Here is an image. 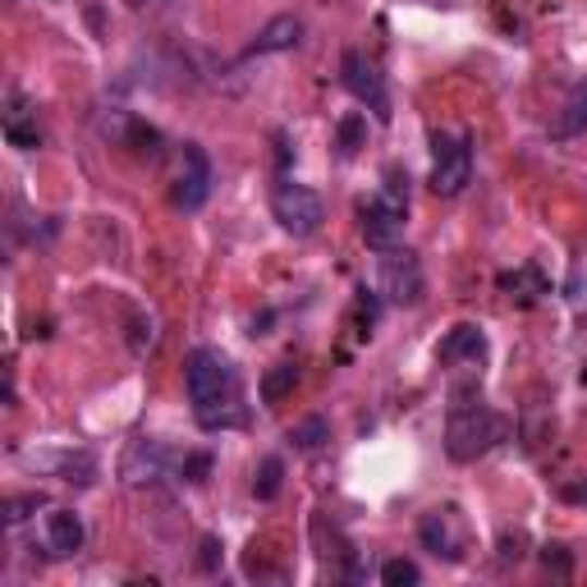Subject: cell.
Segmentation results:
<instances>
[{"label":"cell","mask_w":587,"mask_h":587,"mask_svg":"<svg viewBox=\"0 0 587 587\" xmlns=\"http://www.w3.org/2000/svg\"><path fill=\"white\" fill-rule=\"evenodd\" d=\"M184 386L193 400V418L203 431H221L244 423V395H239V377L225 354L216 350H193L184 363Z\"/></svg>","instance_id":"obj_1"},{"label":"cell","mask_w":587,"mask_h":587,"mask_svg":"<svg viewBox=\"0 0 587 587\" xmlns=\"http://www.w3.org/2000/svg\"><path fill=\"white\" fill-rule=\"evenodd\" d=\"M500 437H505V423H500L491 408L460 404L445 423V454L454 464H468V460H477V454H487Z\"/></svg>","instance_id":"obj_2"},{"label":"cell","mask_w":587,"mask_h":587,"mask_svg":"<svg viewBox=\"0 0 587 587\" xmlns=\"http://www.w3.org/2000/svg\"><path fill=\"white\" fill-rule=\"evenodd\" d=\"M271 216L280 221V230L308 239V234L321 230L326 207H321V198H317L313 188H303V184H294V180H280V184L271 188Z\"/></svg>","instance_id":"obj_3"},{"label":"cell","mask_w":587,"mask_h":587,"mask_svg":"<svg viewBox=\"0 0 587 587\" xmlns=\"http://www.w3.org/2000/svg\"><path fill=\"white\" fill-rule=\"evenodd\" d=\"M473 180V147L468 138H450V134H437V166H431V188L441 198H454L464 193Z\"/></svg>","instance_id":"obj_4"},{"label":"cell","mask_w":587,"mask_h":587,"mask_svg":"<svg viewBox=\"0 0 587 587\" xmlns=\"http://www.w3.org/2000/svg\"><path fill=\"white\" fill-rule=\"evenodd\" d=\"M404 211L408 203H395V198H386V193H377V198H367L358 207V221H363V239L372 248H395V239L404 234Z\"/></svg>","instance_id":"obj_5"},{"label":"cell","mask_w":587,"mask_h":587,"mask_svg":"<svg viewBox=\"0 0 587 587\" xmlns=\"http://www.w3.org/2000/svg\"><path fill=\"white\" fill-rule=\"evenodd\" d=\"M340 78H344V88H350L363 106H372V111H377L381 120H390L386 83H381V74H377V64L367 60L363 51H344V60H340Z\"/></svg>","instance_id":"obj_6"},{"label":"cell","mask_w":587,"mask_h":587,"mask_svg":"<svg viewBox=\"0 0 587 587\" xmlns=\"http://www.w3.org/2000/svg\"><path fill=\"white\" fill-rule=\"evenodd\" d=\"M381 294L390 303H418L423 298V267L408 248H386L381 257Z\"/></svg>","instance_id":"obj_7"},{"label":"cell","mask_w":587,"mask_h":587,"mask_svg":"<svg viewBox=\"0 0 587 587\" xmlns=\"http://www.w3.org/2000/svg\"><path fill=\"white\" fill-rule=\"evenodd\" d=\"M211 198V161L198 143H184V170L175 180V207L180 211H198Z\"/></svg>","instance_id":"obj_8"},{"label":"cell","mask_w":587,"mask_h":587,"mask_svg":"<svg viewBox=\"0 0 587 587\" xmlns=\"http://www.w3.org/2000/svg\"><path fill=\"white\" fill-rule=\"evenodd\" d=\"M418 537H423V547L431 555H441V560H464L468 551V537H464V524L454 518V510H431L423 514V524H418Z\"/></svg>","instance_id":"obj_9"},{"label":"cell","mask_w":587,"mask_h":587,"mask_svg":"<svg viewBox=\"0 0 587 587\" xmlns=\"http://www.w3.org/2000/svg\"><path fill=\"white\" fill-rule=\"evenodd\" d=\"M170 468V450L161 445V441H147V437H138V441H129V450H124V460H120V477L129 487H143V482H157V477Z\"/></svg>","instance_id":"obj_10"},{"label":"cell","mask_w":587,"mask_h":587,"mask_svg":"<svg viewBox=\"0 0 587 587\" xmlns=\"http://www.w3.org/2000/svg\"><path fill=\"white\" fill-rule=\"evenodd\" d=\"M482 354H487V335H482V326H468V321L454 326L437 350L441 363H482Z\"/></svg>","instance_id":"obj_11"},{"label":"cell","mask_w":587,"mask_h":587,"mask_svg":"<svg viewBox=\"0 0 587 587\" xmlns=\"http://www.w3.org/2000/svg\"><path fill=\"white\" fill-rule=\"evenodd\" d=\"M303 37V24L294 14H276L262 24V33L253 37V56H276V51H294Z\"/></svg>","instance_id":"obj_12"},{"label":"cell","mask_w":587,"mask_h":587,"mask_svg":"<svg viewBox=\"0 0 587 587\" xmlns=\"http://www.w3.org/2000/svg\"><path fill=\"white\" fill-rule=\"evenodd\" d=\"M5 138L19 151H33L41 147V129H37V111H28L24 97H10V111H5Z\"/></svg>","instance_id":"obj_13"},{"label":"cell","mask_w":587,"mask_h":587,"mask_svg":"<svg viewBox=\"0 0 587 587\" xmlns=\"http://www.w3.org/2000/svg\"><path fill=\"white\" fill-rule=\"evenodd\" d=\"M47 547H51V555H74L83 547V518L74 510L47 514Z\"/></svg>","instance_id":"obj_14"},{"label":"cell","mask_w":587,"mask_h":587,"mask_svg":"<svg viewBox=\"0 0 587 587\" xmlns=\"http://www.w3.org/2000/svg\"><path fill=\"white\" fill-rule=\"evenodd\" d=\"M298 386V367L294 363H276L271 372L262 377V404H280Z\"/></svg>","instance_id":"obj_15"},{"label":"cell","mask_w":587,"mask_h":587,"mask_svg":"<svg viewBox=\"0 0 587 587\" xmlns=\"http://www.w3.org/2000/svg\"><path fill=\"white\" fill-rule=\"evenodd\" d=\"M321 441H331V427H326V418H303L290 427V445L294 450H317Z\"/></svg>","instance_id":"obj_16"},{"label":"cell","mask_w":587,"mask_h":587,"mask_svg":"<svg viewBox=\"0 0 587 587\" xmlns=\"http://www.w3.org/2000/svg\"><path fill=\"white\" fill-rule=\"evenodd\" d=\"M367 143V120L354 111V115H344L340 124H335V147L344 151V157H354V151Z\"/></svg>","instance_id":"obj_17"},{"label":"cell","mask_w":587,"mask_h":587,"mask_svg":"<svg viewBox=\"0 0 587 587\" xmlns=\"http://www.w3.org/2000/svg\"><path fill=\"white\" fill-rule=\"evenodd\" d=\"M280 477H285V464H280L276 454H267L262 468H257V477H253L257 500H276V496H280Z\"/></svg>","instance_id":"obj_18"},{"label":"cell","mask_w":587,"mask_h":587,"mask_svg":"<svg viewBox=\"0 0 587 587\" xmlns=\"http://www.w3.org/2000/svg\"><path fill=\"white\" fill-rule=\"evenodd\" d=\"M60 473H64V482H78V487H88L93 482V473H97V460L93 454H64L60 460Z\"/></svg>","instance_id":"obj_19"},{"label":"cell","mask_w":587,"mask_h":587,"mask_svg":"<svg viewBox=\"0 0 587 587\" xmlns=\"http://www.w3.org/2000/svg\"><path fill=\"white\" fill-rule=\"evenodd\" d=\"M37 510H47V496H41V491L14 496V500H5V524H10V528H14V524H24V518L37 514Z\"/></svg>","instance_id":"obj_20"},{"label":"cell","mask_w":587,"mask_h":587,"mask_svg":"<svg viewBox=\"0 0 587 587\" xmlns=\"http://www.w3.org/2000/svg\"><path fill=\"white\" fill-rule=\"evenodd\" d=\"M381 583L386 587H413V583H423V574H418V564L413 560H386L381 564Z\"/></svg>","instance_id":"obj_21"},{"label":"cell","mask_w":587,"mask_h":587,"mask_svg":"<svg viewBox=\"0 0 587 587\" xmlns=\"http://www.w3.org/2000/svg\"><path fill=\"white\" fill-rule=\"evenodd\" d=\"M560 134H578V129H587V93H578L570 106H564V115H560Z\"/></svg>","instance_id":"obj_22"},{"label":"cell","mask_w":587,"mask_h":587,"mask_svg":"<svg viewBox=\"0 0 587 587\" xmlns=\"http://www.w3.org/2000/svg\"><path fill=\"white\" fill-rule=\"evenodd\" d=\"M500 290H510V294L514 290H533V298H537V294H547V280H541L533 267H524L518 276H500Z\"/></svg>","instance_id":"obj_23"},{"label":"cell","mask_w":587,"mask_h":587,"mask_svg":"<svg viewBox=\"0 0 587 587\" xmlns=\"http://www.w3.org/2000/svg\"><path fill=\"white\" fill-rule=\"evenodd\" d=\"M211 473V454H184L180 460V482H207Z\"/></svg>","instance_id":"obj_24"},{"label":"cell","mask_w":587,"mask_h":587,"mask_svg":"<svg viewBox=\"0 0 587 587\" xmlns=\"http://www.w3.org/2000/svg\"><path fill=\"white\" fill-rule=\"evenodd\" d=\"M221 541H216V537H203V547H198V570L203 574H216V570H221Z\"/></svg>","instance_id":"obj_25"},{"label":"cell","mask_w":587,"mask_h":587,"mask_svg":"<svg viewBox=\"0 0 587 587\" xmlns=\"http://www.w3.org/2000/svg\"><path fill=\"white\" fill-rule=\"evenodd\" d=\"M541 564L555 570V574H570L574 570V560H570V551H564V547H541Z\"/></svg>","instance_id":"obj_26"},{"label":"cell","mask_w":587,"mask_h":587,"mask_svg":"<svg viewBox=\"0 0 587 587\" xmlns=\"http://www.w3.org/2000/svg\"><path fill=\"white\" fill-rule=\"evenodd\" d=\"M560 496L570 500V505H587V477H583V482H564Z\"/></svg>","instance_id":"obj_27"},{"label":"cell","mask_w":587,"mask_h":587,"mask_svg":"<svg viewBox=\"0 0 587 587\" xmlns=\"http://www.w3.org/2000/svg\"><path fill=\"white\" fill-rule=\"evenodd\" d=\"M170 5H180V0H129V10H151V14H157V10H170Z\"/></svg>","instance_id":"obj_28"},{"label":"cell","mask_w":587,"mask_h":587,"mask_svg":"<svg viewBox=\"0 0 587 587\" xmlns=\"http://www.w3.org/2000/svg\"><path fill=\"white\" fill-rule=\"evenodd\" d=\"M583 386H587V367H583Z\"/></svg>","instance_id":"obj_29"}]
</instances>
